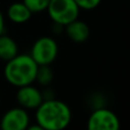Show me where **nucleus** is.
Here are the masks:
<instances>
[{
    "label": "nucleus",
    "instance_id": "15",
    "mask_svg": "<svg viewBox=\"0 0 130 130\" xmlns=\"http://www.w3.org/2000/svg\"><path fill=\"white\" fill-rule=\"evenodd\" d=\"M27 129H29V130H42V128H41V127L39 126L37 122H36V124H32V126H31V124H29Z\"/></svg>",
    "mask_w": 130,
    "mask_h": 130
},
{
    "label": "nucleus",
    "instance_id": "4",
    "mask_svg": "<svg viewBox=\"0 0 130 130\" xmlns=\"http://www.w3.org/2000/svg\"><path fill=\"white\" fill-rule=\"evenodd\" d=\"M58 55V45L50 37H41L34 41L30 56L38 65H50Z\"/></svg>",
    "mask_w": 130,
    "mask_h": 130
},
{
    "label": "nucleus",
    "instance_id": "6",
    "mask_svg": "<svg viewBox=\"0 0 130 130\" xmlns=\"http://www.w3.org/2000/svg\"><path fill=\"white\" fill-rule=\"evenodd\" d=\"M30 124V115L25 108L13 107L5 112L0 120L2 130H25Z\"/></svg>",
    "mask_w": 130,
    "mask_h": 130
},
{
    "label": "nucleus",
    "instance_id": "7",
    "mask_svg": "<svg viewBox=\"0 0 130 130\" xmlns=\"http://www.w3.org/2000/svg\"><path fill=\"white\" fill-rule=\"evenodd\" d=\"M16 101L21 107L25 110H36L43 101L42 92L39 88L31 85L18 87L16 92Z\"/></svg>",
    "mask_w": 130,
    "mask_h": 130
},
{
    "label": "nucleus",
    "instance_id": "14",
    "mask_svg": "<svg viewBox=\"0 0 130 130\" xmlns=\"http://www.w3.org/2000/svg\"><path fill=\"white\" fill-rule=\"evenodd\" d=\"M5 33V17L2 15V11L0 10V36Z\"/></svg>",
    "mask_w": 130,
    "mask_h": 130
},
{
    "label": "nucleus",
    "instance_id": "9",
    "mask_svg": "<svg viewBox=\"0 0 130 130\" xmlns=\"http://www.w3.org/2000/svg\"><path fill=\"white\" fill-rule=\"evenodd\" d=\"M7 16H8L9 21H11L15 24H24V23L29 22L30 18L32 16V13L24 2H14L7 9Z\"/></svg>",
    "mask_w": 130,
    "mask_h": 130
},
{
    "label": "nucleus",
    "instance_id": "5",
    "mask_svg": "<svg viewBox=\"0 0 130 130\" xmlns=\"http://www.w3.org/2000/svg\"><path fill=\"white\" fill-rule=\"evenodd\" d=\"M87 127L89 130H118L120 128V120L113 111L99 107L89 115Z\"/></svg>",
    "mask_w": 130,
    "mask_h": 130
},
{
    "label": "nucleus",
    "instance_id": "10",
    "mask_svg": "<svg viewBox=\"0 0 130 130\" xmlns=\"http://www.w3.org/2000/svg\"><path fill=\"white\" fill-rule=\"evenodd\" d=\"M18 54V46L11 37L1 34L0 36V59L7 62Z\"/></svg>",
    "mask_w": 130,
    "mask_h": 130
},
{
    "label": "nucleus",
    "instance_id": "1",
    "mask_svg": "<svg viewBox=\"0 0 130 130\" xmlns=\"http://www.w3.org/2000/svg\"><path fill=\"white\" fill-rule=\"evenodd\" d=\"M72 120L69 105L56 98L43 99L36 108V122L42 130L65 129Z\"/></svg>",
    "mask_w": 130,
    "mask_h": 130
},
{
    "label": "nucleus",
    "instance_id": "12",
    "mask_svg": "<svg viewBox=\"0 0 130 130\" xmlns=\"http://www.w3.org/2000/svg\"><path fill=\"white\" fill-rule=\"evenodd\" d=\"M50 0H23L25 6L31 10L32 14L41 13V11L46 10L49 5Z\"/></svg>",
    "mask_w": 130,
    "mask_h": 130
},
{
    "label": "nucleus",
    "instance_id": "3",
    "mask_svg": "<svg viewBox=\"0 0 130 130\" xmlns=\"http://www.w3.org/2000/svg\"><path fill=\"white\" fill-rule=\"evenodd\" d=\"M46 10L53 22L61 26L76 20L80 14V8L74 0H50Z\"/></svg>",
    "mask_w": 130,
    "mask_h": 130
},
{
    "label": "nucleus",
    "instance_id": "2",
    "mask_svg": "<svg viewBox=\"0 0 130 130\" xmlns=\"http://www.w3.org/2000/svg\"><path fill=\"white\" fill-rule=\"evenodd\" d=\"M39 65L30 55L17 54L15 57L6 62L4 70L5 79L14 87L31 85L36 82V75Z\"/></svg>",
    "mask_w": 130,
    "mask_h": 130
},
{
    "label": "nucleus",
    "instance_id": "13",
    "mask_svg": "<svg viewBox=\"0 0 130 130\" xmlns=\"http://www.w3.org/2000/svg\"><path fill=\"white\" fill-rule=\"evenodd\" d=\"M74 1L80 9L91 10V9H95L96 7L99 6L102 0H74Z\"/></svg>",
    "mask_w": 130,
    "mask_h": 130
},
{
    "label": "nucleus",
    "instance_id": "11",
    "mask_svg": "<svg viewBox=\"0 0 130 130\" xmlns=\"http://www.w3.org/2000/svg\"><path fill=\"white\" fill-rule=\"evenodd\" d=\"M54 79V72L49 65H39L37 71L36 81L41 86H48Z\"/></svg>",
    "mask_w": 130,
    "mask_h": 130
},
{
    "label": "nucleus",
    "instance_id": "8",
    "mask_svg": "<svg viewBox=\"0 0 130 130\" xmlns=\"http://www.w3.org/2000/svg\"><path fill=\"white\" fill-rule=\"evenodd\" d=\"M65 27H66L65 31H66L69 39L75 43H82L85 41H87L88 38H89V26L83 21H80L76 18V20L72 21L71 23H69L67 25H65Z\"/></svg>",
    "mask_w": 130,
    "mask_h": 130
}]
</instances>
